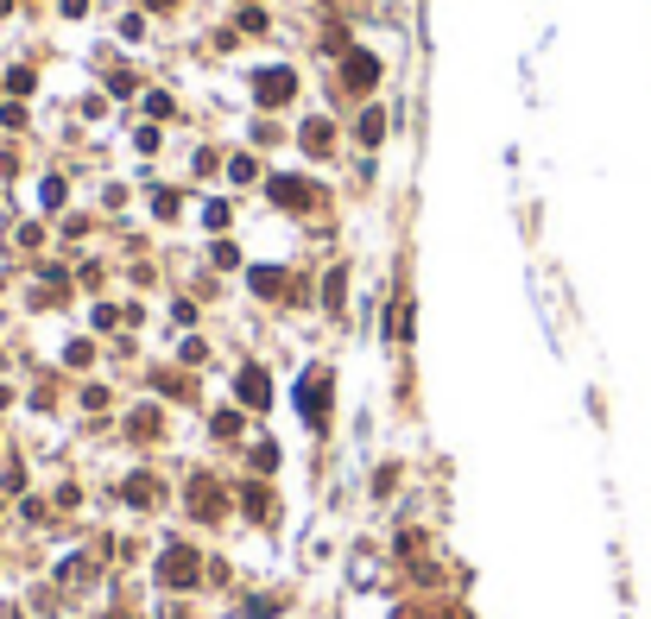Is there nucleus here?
Returning <instances> with one entry per match:
<instances>
[{
    "instance_id": "4",
    "label": "nucleus",
    "mask_w": 651,
    "mask_h": 619,
    "mask_svg": "<svg viewBox=\"0 0 651 619\" xmlns=\"http://www.w3.org/2000/svg\"><path fill=\"white\" fill-rule=\"evenodd\" d=\"M254 102H260L265 115H272V108H291V102H297V70H291V64L254 70Z\"/></svg>"
},
{
    "instance_id": "9",
    "label": "nucleus",
    "mask_w": 651,
    "mask_h": 619,
    "mask_svg": "<svg viewBox=\"0 0 651 619\" xmlns=\"http://www.w3.org/2000/svg\"><path fill=\"white\" fill-rule=\"evenodd\" d=\"M127 443H139V449H145V443H165V404H158V398L127 411Z\"/></svg>"
},
{
    "instance_id": "27",
    "label": "nucleus",
    "mask_w": 651,
    "mask_h": 619,
    "mask_svg": "<svg viewBox=\"0 0 651 619\" xmlns=\"http://www.w3.org/2000/svg\"><path fill=\"white\" fill-rule=\"evenodd\" d=\"M145 115H152V121H171V115H177V102H171L165 89H152V95H145Z\"/></svg>"
},
{
    "instance_id": "19",
    "label": "nucleus",
    "mask_w": 651,
    "mask_h": 619,
    "mask_svg": "<svg viewBox=\"0 0 651 619\" xmlns=\"http://www.w3.org/2000/svg\"><path fill=\"white\" fill-rule=\"evenodd\" d=\"M228 184H241V190L260 184V158H254V152H235V158H228Z\"/></svg>"
},
{
    "instance_id": "32",
    "label": "nucleus",
    "mask_w": 651,
    "mask_h": 619,
    "mask_svg": "<svg viewBox=\"0 0 651 619\" xmlns=\"http://www.w3.org/2000/svg\"><path fill=\"white\" fill-rule=\"evenodd\" d=\"M133 145H139V152H158V145H165V133H158V126H139V133H133Z\"/></svg>"
},
{
    "instance_id": "8",
    "label": "nucleus",
    "mask_w": 651,
    "mask_h": 619,
    "mask_svg": "<svg viewBox=\"0 0 651 619\" xmlns=\"http://www.w3.org/2000/svg\"><path fill=\"white\" fill-rule=\"evenodd\" d=\"M121 499H127L133 512H158V505H165V481H158L152 468H133L127 481H121Z\"/></svg>"
},
{
    "instance_id": "38",
    "label": "nucleus",
    "mask_w": 651,
    "mask_h": 619,
    "mask_svg": "<svg viewBox=\"0 0 651 619\" xmlns=\"http://www.w3.org/2000/svg\"><path fill=\"white\" fill-rule=\"evenodd\" d=\"M0 518H6V494H0Z\"/></svg>"
},
{
    "instance_id": "35",
    "label": "nucleus",
    "mask_w": 651,
    "mask_h": 619,
    "mask_svg": "<svg viewBox=\"0 0 651 619\" xmlns=\"http://www.w3.org/2000/svg\"><path fill=\"white\" fill-rule=\"evenodd\" d=\"M6 404H13V385H0V411H6Z\"/></svg>"
},
{
    "instance_id": "7",
    "label": "nucleus",
    "mask_w": 651,
    "mask_h": 619,
    "mask_svg": "<svg viewBox=\"0 0 651 619\" xmlns=\"http://www.w3.org/2000/svg\"><path fill=\"white\" fill-rule=\"evenodd\" d=\"M235 404H241V411H272V373L260 367V361H247V367L235 373Z\"/></svg>"
},
{
    "instance_id": "37",
    "label": "nucleus",
    "mask_w": 651,
    "mask_h": 619,
    "mask_svg": "<svg viewBox=\"0 0 651 619\" xmlns=\"http://www.w3.org/2000/svg\"><path fill=\"white\" fill-rule=\"evenodd\" d=\"M0 575H6V550H0Z\"/></svg>"
},
{
    "instance_id": "31",
    "label": "nucleus",
    "mask_w": 651,
    "mask_h": 619,
    "mask_svg": "<svg viewBox=\"0 0 651 619\" xmlns=\"http://www.w3.org/2000/svg\"><path fill=\"white\" fill-rule=\"evenodd\" d=\"M6 89H13V95H32V70H25V64H19V70H6Z\"/></svg>"
},
{
    "instance_id": "2",
    "label": "nucleus",
    "mask_w": 651,
    "mask_h": 619,
    "mask_svg": "<svg viewBox=\"0 0 651 619\" xmlns=\"http://www.w3.org/2000/svg\"><path fill=\"white\" fill-rule=\"evenodd\" d=\"M297 417H304L316 436H323V430H329V417H336V373L323 367V361L297 373Z\"/></svg>"
},
{
    "instance_id": "40",
    "label": "nucleus",
    "mask_w": 651,
    "mask_h": 619,
    "mask_svg": "<svg viewBox=\"0 0 651 619\" xmlns=\"http://www.w3.org/2000/svg\"><path fill=\"white\" fill-rule=\"evenodd\" d=\"M241 6H260V0H241Z\"/></svg>"
},
{
    "instance_id": "28",
    "label": "nucleus",
    "mask_w": 651,
    "mask_h": 619,
    "mask_svg": "<svg viewBox=\"0 0 651 619\" xmlns=\"http://www.w3.org/2000/svg\"><path fill=\"white\" fill-rule=\"evenodd\" d=\"M19 518H25V524H45V518H51V499H19Z\"/></svg>"
},
{
    "instance_id": "17",
    "label": "nucleus",
    "mask_w": 651,
    "mask_h": 619,
    "mask_svg": "<svg viewBox=\"0 0 651 619\" xmlns=\"http://www.w3.org/2000/svg\"><path fill=\"white\" fill-rule=\"evenodd\" d=\"M247 468H254V474H260V481H272V474H278V443H247Z\"/></svg>"
},
{
    "instance_id": "16",
    "label": "nucleus",
    "mask_w": 651,
    "mask_h": 619,
    "mask_svg": "<svg viewBox=\"0 0 651 619\" xmlns=\"http://www.w3.org/2000/svg\"><path fill=\"white\" fill-rule=\"evenodd\" d=\"M152 392H165V398H196V385L177 367H152Z\"/></svg>"
},
{
    "instance_id": "25",
    "label": "nucleus",
    "mask_w": 651,
    "mask_h": 619,
    "mask_svg": "<svg viewBox=\"0 0 651 619\" xmlns=\"http://www.w3.org/2000/svg\"><path fill=\"white\" fill-rule=\"evenodd\" d=\"M64 367H95V342H70V348H64Z\"/></svg>"
},
{
    "instance_id": "33",
    "label": "nucleus",
    "mask_w": 651,
    "mask_h": 619,
    "mask_svg": "<svg viewBox=\"0 0 651 619\" xmlns=\"http://www.w3.org/2000/svg\"><path fill=\"white\" fill-rule=\"evenodd\" d=\"M83 411H108V385H83Z\"/></svg>"
},
{
    "instance_id": "24",
    "label": "nucleus",
    "mask_w": 651,
    "mask_h": 619,
    "mask_svg": "<svg viewBox=\"0 0 651 619\" xmlns=\"http://www.w3.org/2000/svg\"><path fill=\"white\" fill-rule=\"evenodd\" d=\"M285 607H291V594H265V601H254V607H247V619H278Z\"/></svg>"
},
{
    "instance_id": "3",
    "label": "nucleus",
    "mask_w": 651,
    "mask_h": 619,
    "mask_svg": "<svg viewBox=\"0 0 651 619\" xmlns=\"http://www.w3.org/2000/svg\"><path fill=\"white\" fill-rule=\"evenodd\" d=\"M228 505H235V499H228V487H222L215 474H203V468H196V474L184 481V512H190L196 524H222V518H228Z\"/></svg>"
},
{
    "instance_id": "22",
    "label": "nucleus",
    "mask_w": 651,
    "mask_h": 619,
    "mask_svg": "<svg viewBox=\"0 0 651 619\" xmlns=\"http://www.w3.org/2000/svg\"><path fill=\"white\" fill-rule=\"evenodd\" d=\"M177 209H184V196H177V190H152V215H158V222H171Z\"/></svg>"
},
{
    "instance_id": "36",
    "label": "nucleus",
    "mask_w": 651,
    "mask_h": 619,
    "mask_svg": "<svg viewBox=\"0 0 651 619\" xmlns=\"http://www.w3.org/2000/svg\"><path fill=\"white\" fill-rule=\"evenodd\" d=\"M145 6H177V0H145Z\"/></svg>"
},
{
    "instance_id": "6",
    "label": "nucleus",
    "mask_w": 651,
    "mask_h": 619,
    "mask_svg": "<svg viewBox=\"0 0 651 619\" xmlns=\"http://www.w3.org/2000/svg\"><path fill=\"white\" fill-rule=\"evenodd\" d=\"M342 89H348L355 102H367V95L380 89V57H374V51H342Z\"/></svg>"
},
{
    "instance_id": "12",
    "label": "nucleus",
    "mask_w": 651,
    "mask_h": 619,
    "mask_svg": "<svg viewBox=\"0 0 651 619\" xmlns=\"http://www.w3.org/2000/svg\"><path fill=\"white\" fill-rule=\"evenodd\" d=\"M247 285H254V297H265V304L291 297V272H285V265H254V272H247Z\"/></svg>"
},
{
    "instance_id": "10",
    "label": "nucleus",
    "mask_w": 651,
    "mask_h": 619,
    "mask_svg": "<svg viewBox=\"0 0 651 619\" xmlns=\"http://www.w3.org/2000/svg\"><path fill=\"white\" fill-rule=\"evenodd\" d=\"M297 145H304V158H336V121L329 115H310V121L297 126Z\"/></svg>"
},
{
    "instance_id": "13",
    "label": "nucleus",
    "mask_w": 651,
    "mask_h": 619,
    "mask_svg": "<svg viewBox=\"0 0 651 619\" xmlns=\"http://www.w3.org/2000/svg\"><path fill=\"white\" fill-rule=\"evenodd\" d=\"M380 139H386V108H380V102H367V108L355 115V145H361V152H374Z\"/></svg>"
},
{
    "instance_id": "11",
    "label": "nucleus",
    "mask_w": 651,
    "mask_h": 619,
    "mask_svg": "<svg viewBox=\"0 0 651 619\" xmlns=\"http://www.w3.org/2000/svg\"><path fill=\"white\" fill-rule=\"evenodd\" d=\"M235 505H241V512H247V518H254V524H272V518H278V505H272V487H265L260 474H254V481H241V487H235Z\"/></svg>"
},
{
    "instance_id": "15",
    "label": "nucleus",
    "mask_w": 651,
    "mask_h": 619,
    "mask_svg": "<svg viewBox=\"0 0 651 619\" xmlns=\"http://www.w3.org/2000/svg\"><path fill=\"white\" fill-rule=\"evenodd\" d=\"M241 430H247V411H241V404L209 411V436H215V443H241Z\"/></svg>"
},
{
    "instance_id": "21",
    "label": "nucleus",
    "mask_w": 651,
    "mask_h": 619,
    "mask_svg": "<svg viewBox=\"0 0 651 619\" xmlns=\"http://www.w3.org/2000/svg\"><path fill=\"white\" fill-rule=\"evenodd\" d=\"M38 203H45V209H64V203H70V184H64V177H45Z\"/></svg>"
},
{
    "instance_id": "34",
    "label": "nucleus",
    "mask_w": 651,
    "mask_h": 619,
    "mask_svg": "<svg viewBox=\"0 0 651 619\" xmlns=\"http://www.w3.org/2000/svg\"><path fill=\"white\" fill-rule=\"evenodd\" d=\"M0 126H25V108L19 102H0Z\"/></svg>"
},
{
    "instance_id": "5",
    "label": "nucleus",
    "mask_w": 651,
    "mask_h": 619,
    "mask_svg": "<svg viewBox=\"0 0 651 619\" xmlns=\"http://www.w3.org/2000/svg\"><path fill=\"white\" fill-rule=\"evenodd\" d=\"M265 203L285 215H310L316 209V184L310 177H265Z\"/></svg>"
},
{
    "instance_id": "20",
    "label": "nucleus",
    "mask_w": 651,
    "mask_h": 619,
    "mask_svg": "<svg viewBox=\"0 0 651 619\" xmlns=\"http://www.w3.org/2000/svg\"><path fill=\"white\" fill-rule=\"evenodd\" d=\"M228 222H235V203H228V196H215V203H203V228H215V235H222Z\"/></svg>"
},
{
    "instance_id": "1",
    "label": "nucleus",
    "mask_w": 651,
    "mask_h": 619,
    "mask_svg": "<svg viewBox=\"0 0 651 619\" xmlns=\"http://www.w3.org/2000/svg\"><path fill=\"white\" fill-rule=\"evenodd\" d=\"M152 588L158 594H196V588H209V556L190 537H165L158 556H152Z\"/></svg>"
},
{
    "instance_id": "14",
    "label": "nucleus",
    "mask_w": 651,
    "mask_h": 619,
    "mask_svg": "<svg viewBox=\"0 0 651 619\" xmlns=\"http://www.w3.org/2000/svg\"><path fill=\"white\" fill-rule=\"evenodd\" d=\"M316 297H323V310H329V316H342V310H348V265H329Z\"/></svg>"
},
{
    "instance_id": "30",
    "label": "nucleus",
    "mask_w": 651,
    "mask_h": 619,
    "mask_svg": "<svg viewBox=\"0 0 651 619\" xmlns=\"http://www.w3.org/2000/svg\"><path fill=\"white\" fill-rule=\"evenodd\" d=\"M392 487H398V462H386V468H380V474H374V499H386Z\"/></svg>"
},
{
    "instance_id": "23",
    "label": "nucleus",
    "mask_w": 651,
    "mask_h": 619,
    "mask_svg": "<svg viewBox=\"0 0 651 619\" xmlns=\"http://www.w3.org/2000/svg\"><path fill=\"white\" fill-rule=\"evenodd\" d=\"M177 361H184V367H203V361H209V342H203V335H184Z\"/></svg>"
},
{
    "instance_id": "18",
    "label": "nucleus",
    "mask_w": 651,
    "mask_h": 619,
    "mask_svg": "<svg viewBox=\"0 0 651 619\" xmlns=\"http://www.w3.org/2000/svg\"><path fill=\"white\" fill-rule=\"evenodd\" d=\"M235 32H241V38H265V32H272V13H265V6H241Z\"/></svg>"
},
{
    "instance_id": "29",
    "label": "nucleus",
    "mask_w": 651,
    "mask_h": 619,
    "mask_svg": "<svg viewBox=\"0 0 651 619\" xmlns=\"http://www.w3.org/2000/svg\"><path fill=\"white\" fill-rule=\"evenodd\" d=\"M215 171H222V152L203 145V152H196V177H215Z\"/></svg>"
},
{
    "instance_id": "39",
    "label": "nucleus",
    "mask_w": 651,
    "mask_h": 619,
    "mask_svg": "<svg viewBox=\"0 0 651 619\" xmlns=\"http://www.w3.org/2000/svg\"><path fill=\"white\" fill-rule=\"evenodd\" d=\"M115 619H139V614H115Z\"/></svg>"
},
{
    "instance_id": "26",
    "label": "nucleus",
    "mask_w": 651,
    "mask_h": 619,
    "mask_svg": "<svg viewBox=\"0 0 651 619\" xmlns=\"http://www.w3.org/2000/svg\"><path fill=\"white\" fill-rule=\"evenodd\" d=\"M209 265L235 272V265H241V247H235V241H215V247H209Z\"/></svg>"
}]
</instances>
